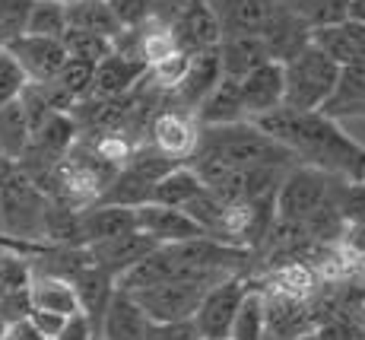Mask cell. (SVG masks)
Returning a JSON list of instances; mask_svg holds the SVG:
<instances>
[{"instance_id":"cell-24","label":"cell","mask_w":365,"mask_h":340,"mask_svg":"<svg viewBox=\"0 0 365 340\" xmlns=\"http://www.w3.org/2000/svg\"><path fill=\"white\" fill-rule=\"evenodd\" d=\"M32 118L26 111L23 96L0 109V156L4 159H23L32 144Z\"/></svg>"},{"instance_id":"cell-25","label":"cell","mask_w":365,"mask_h":340,"mask_svg":"<svg viewBox=\"0 0 365 340\" xmlns=\"http://www.w3.org/2000/svg\"><path fill=\"white\" fill-rule=\"evenodd\" d=\"M207 188V181L200 179V172L191 162H178L172 172H165L153 188V204H165V207H185L191 204L200 191Z\"/></svg>"},{"instance_id":"cell-17","label":"cell","mask_w":365,"mask_h":340,"mask_svg":"<svg viewBox=\"0 0 365 340\" xmlns=\"http://www.w3.org/2000/svg\"><path fill=\"white\" fill-rule=\"evenodd\" d=\"M312 41L324 54H331L340 67L365 61V23L362 19L346 16L334 26H321V29L312 32Z\"/></svg>"},{"instance_id":"cell-10","label":"cell","mask_w":365,"mask_h":340,"mask_svg":"<svg viewBox=\"0 0 365 340\" xmlns=\"http://www.w3.org/2000/svg\"><path fill=\"white\" fill-rule=\"evenodd\" d=\"M242 99L248 121L286 105V67L279 61H267L255 67L248 76H242Z\"/></svg>"},{"instance_id":"cell-20","label":"cell","mask_w":365,"mask_h":340,"mask_svg":"<svg viewBox=\"0 0 365 340\" xmlns=\"http://www.w3.org/2000/svg\"><path fill=\"white\" fill-rule=\"evenodd\" d=\"M220 61H222V74L226 76H248L255 67L273 61L270 48H267L261 32H235V35H222L220 41Z\"/></svg>"},{"instance_id":"cell-32","label":"cell","mask_w":365,"mask_h":340,"mask_svg":"<svg viewBox=\"0 0 365 340\" xmlns=\"http://www.w3.org/2000/svg\"><path fill=\"white\" fill-rule=\"evenodd\" d=\"M334 204L346 223L365 226V181L340 179L336 181V191H334Z\"/></svg>"},{"instance_id":"cell-11","label":"cell","mask_w":365,"mask_h":340,"mask_svg":"<svg viewBox=\"0 0 365 340\" xmlns=\"http://www.w3.org/2000/svg\"><path fill=\"white\" fill-rule=\"evenodd\" d=\"M222 61H220V45L207 48V51L191 54V64H187L181 83L172 89V102L185 111H197L200 102L220 86L222 80Z\"/></svg>"},{"instance_id":"cell-3","label":"cell","mask_w":365,"mask_h":340,"mask_svg":"<svg viewBox=\"0 0 365 340\" xmlns=\"http://www.w3.org/2000/svg\"><path fill=\"white\" fill-rule=\"evenodd\" d=\"M283 67H286V109H296V111L324 109V102L334 96L340 70H343L314 41L302 48L296 58H289Z\"/></svg>"},{"instance_id":"cell-8","label":"cell","mask_w":365,"mask_h":340,"mask_svg":"<svg viewBox=\"0 0 365 340\" xmlns=\"http://www.w3.org/2000/svg\"><path fill=\"white\" fill-rule=\"evenodd\" d=\"M150 137H153V146H156L159 153L172 156V159H178V162H187L194 156V150H197L200 121L194 111L165 109L153 118Z\"/></svg>"},{"instance_id":"cell-22","label":"cell","mask_w":365,"mask_h":340,"mask_svg":"<svg viewBox=\"0 0 365 340\" xmlns=\"http://www.w3.org/2000/svg\"><path fill=\"white\" fill-rule=\"evenodd\" d=\"M324 115L336 118H365V61L362 64H349L340 70L334 96L324 102Z\"/></svg>"},{"instance_id":"cell-26","label":"cell","mask_w":365,"mask_h":340,"mask_svg":"<svg viewBox=\"0 0 365 340\" xmlns=\"http://www.w3.org/2000/svg\"><path fill=\"white\" fill-rule=\"evenodd\" d=\"M67 19H70V29L99 32L115 41H118V35L124 32L121 19L111 10L108 0H67Z\"/></svg>"},{"instance_id":"cell-14","label":"cell","mask_w":365,"mask_h":340,"mask_svg":"<svg viewBox=\"0 0 365 340\" xmlns=\"http://www.w3.org/2000/svg\"><path fill=\"white\" fill-rule=\"evenodd\" d=\"M172 32H175L178 48H185V51H191V54L207 51V48H216L222 41L220 16L213 13L210 0H191V4L175 16Z\"/></svg>"},{"instance_id":"cell-28","label":"cell","mask_w":365,"mask_h":340,"mask_svg":"<svg viewBox=\"0 0 365 340\" xmlns=\"http://www.w3.org/2000/svg\"><path fill=\"white\" fill-rule=\"evenodd\" d=\"M229 340H270V331H267V296L261 289H248V296H245L242 309L235 315Z\"/></svg>"},{"instance_id":"cell-18","label":"cell","mask_w":365,"mask_h":340,"mask_svg":"<svg viewBox=\"0 0 365 340\" xmlns=\"http://www.w3.org/2000/svg\"><path fill=\"white\" fill-rule=\"evenodd\" d=\"M137 229V207H121V204H89L80 210V242L93 245L102 239L121 236V232Z\"/></svg>"},{"instance_id":"cell-36","label":"cell","mask_w":365,"mask_h":340,"mask_svg":"<svg viewBox=\"0 0 365 340\" xmlns=\"http://www.w3.org/2000/svg\"><path fill=\"white\" fill-rule=\"evenodd\" d=\"M32 315V321L38 324V331L45 334L48 340H54L64 331V324H67V315H58V311H45V309H32L29 311Z\"/></svg>"},{"instance_id":"cell-31","label":"cell","mask_w":365,"mask_h":340,"mask_svg":"<svg viewBox=\"0 0 365 340\" xmlns=\"http://www.w3.org/2000/svg\"><path fill=\"white\" fill-rule=\"evenodd\" d=\"M64 45H67L70 58H83V61H93V64H99V61L108 58V54H115V39L99 35V32L67 29Z\"/></svg>"},{"instance_id":"cell-23","label":"cell","mask_w":365,"mask_h":340,"mask_svg":"<svg viewBox=\"0 0 365 340\" xmlns=\"http://www.w3.org/2000/svg\"><path fill=\"white\" fill-rule=\"evenodd\" d=\"M29 299H32V309L58 311V315H67V318L83 311L80 293H76L73 283L51 277V274H35L32 286H29Z\"/></svg>"},{"instance_id":"cell-9","label":"cell","mask_w":365,"mask_h":340,"mask_svg":"<svg viewBox=\"0 0 365 340\" xmlns=\"http://www.w3.org/2000/svg\"><path fill=\"white\" fill-rule=\"evenodd\" d=\"M156 248H159V242L153 236H146L143 229H130V232H121V236L93 242L89 251H93V261L102 267V271H108L115 280H121L130 267H137L140 261H146Z\"/></svg>"},{"instance_id":"cell-30","label":"cell","mask_w":365,"mask_h":340,"mask_svg":"<svg viewBox=\"0 0 365 340\" xmlns=\"http://www.w3.org/2000/svg\"><path fill=\"white\" fill-rule=\"evenodd\" d=\"M349 4L353 0H289V6L312 26V32L321 29V26H334L340 19H346Z\"/></svg>"},{"instance_id":"cell-41","label":"cell","mask_w":365,"mask_h":340,"mask_svg":"<svg viewBox=\"0 0 365 340\" xmlns=\"http://www.w3.org/2000/svg\"><path fill=\"white\" fill-rule=\"evenodd\" d=\"M359 321H362V328H365V302L359 306Z\"/></svg>"},{"instance_id":"cell-4","label":"cell","mask_w":365,"mask_h":340,"mask_svg":"<svg viewBox=\"0 0 365 340\" xmlns=\"http://www.w3.org/2000/svg\"><path fill=\"white\" fill-rule=\"evenodd\" d=\"M340 175H331L318 166H296L286 172V179L279 181L277 191V219H289V223H305L308 216H314L321 207L334 201V191Z\"/></svg>"},{"instance_id":"cell-37","label":"cell","mask_w":365,"mask_h":340,"mask_svg":"<svg viewBox=\"0 0 365 340\" xmlns=\"http://www.w3.org/2000/svg\"><path fill=\"white\" fill-rule=\"evenodd\" d=\"M4 340H48V337L38 331V324L32 321V315H23V318H16V321L6 324Z\"/></svg>"},{"instance_id":"cell-40","label":"cell","mask_w":365,"mask_h":340,"mask_svg":"<svg viewBox=\"0 0 365 340\" xmlns=\"http://www.w3.org/2000/svg\"><path fill=\"white\" fill-rule=\"evenodd\" d=\"M6 324H10V321H6V318H0V340L6 337Z\"/></svg>"},{"instance_id":"cell-44","label":"cell","mask_w":365,"mask_h":340,"mask_svg":"<svg viewBox=\"0 0 365 340\" xmlns=\"http://www.w3.org/2000/svg\"><path fill=\"white\" fill-rule=\"evenodd\" d=\"M359 302H365V286L359 289Z\"/></svg>"},{"instance_id":"cell-13","label":"cell","mask_w":365,"mask_h":340,"mask_svg":"<svg viewBox=\"0 0 365 340\" xmlns=\"http://www.w3.org/2000/svg\"><path fill=\"white\" fill-rule=\"evenodd\" d=\"M143 76H150V61L137 58V54H128V51H118L115 48V54H108L105 61L96 64L93 96H99V99H124V96H130L133 89L140 86Z\"/></svg>"},{"instance_id":"cell-1","label":"cell","mask_w":365,"mask_h":340,"mask_svg":"<svg viewBox=\"0 0 365 340\" xmlns=\"http://www.w3.org/2000/svg\"><path fill=\"white\" fill-rule=\"evenodd\" d=\"M255 124H261L270 137L289 146L305 166H318L349 181H365V146L343 134L336 118L324 111H296L283 105L270 115L255 118Z\"/></svg>"},{"instance_id":"cell-7","label":"cell","mask_w":365,"mask_h":340,"mask_svg":"<svg viewBox=\"0 0 365 340\" xmlns=\"http://www.w3.org/2000/svg\"><path fill=\"white\" fill-rule=\"evenodd\" d=\"M6 51L19 61V67L26 70L29 83H51L58 80V74L64 70L70 58L64 39H48V35H29L19 32L6 41Z\"/></svg>"},{"instance_id":"cell-39","label":"cell","mask_w":365,"mask_h":340,"mask_svg":"<svg viewBox=\"0 0 365 340\" xmlns=\"http://www.w3.org/2000/svg\"><path fill=\"white\" fill-rule=\"evenodd\" d=\"M349 16L365 23V0H353V4H349Z\"/></svg>"},{"instance_id":"cell-45","label":"cell","mask_w":365,"mask_h":340,"mask_svg":"<svg viewBox=\"0 0 365 340\" xmlns=\"http://www.w3.org/2000/svg\"><path fill=\"white\" fill-rule=\"evenodd\" d=\"M64 4H67V0H64Z\"/></svg>"},{"instance_id":"cell-34","label":"cell","mask_w":365,"mask_h":340,"mask_svg":"<svg viewBox=\"0 0 365 340\" xmlns=\"http://www.w3.org/2000/svg\"><path fill=\"white\" fill-rule=\"evenodd\" d=\"M108 4H111V10L118 13L124 29H140V26H146L153 19V13H156V0H108Z\"/></svg>"},{"instance_id":"cell-38","label":"cell","mask_w":365,"mask_h":340,"mask_svg":"<svg viewBox=\"0 0 365 340\" xmlns=\"http://www.w3.org/2000/svg\"><path fill=\"white\" fill-rule=\"evenodd\" d=\"M163 340H203L197 324H194V318H187V321H172V324H156Z\"/></svg>"},{"instance_id":"cell-42","label":"cell","mask_w":365,"mask_h":340,"mask_svg":"<svg viewBox=\"0 0 365 340\" xmlns=\"http://www.w3.org/2000/svg\"><path fill=\"white\" fill-rule=\"evenodd\" d=\"M146 340H163V334H159V328H156V331H153V334H150V337H146Z\"/></svg>"},{"instance_id":"cell-27","label":"cell","mask_w":365,"mask_h":340,"mask_svg":"<svg viewBox=\"0 0 365 340\" xmlns=\"http://www.w3.org/2000/svg\"><path fill=\"white\" fill-rule=\"evenodd\" d=\"M54 93L61 96L64 109L70 111L73 105L86 102L93 96V86H96V64L93 61H83V58H67L64 70L58 74V80H51Z\"/></svg>"},{"instance_id":"cell-33","label":"cell","mask_w":365,"mask_h":340,"mask_svg":"<svg viewBox=\"0 0 365 340\" xmlns=\"http://www.w3.org/2000/svg\"><path fill=\"white\" fill-rule=\"evenodd\" d=\"M26 86H29L26 70L19 67V61L4 48V51H0V109L16 102V99L26 93Z\"/></svg>"},{"instance_id":"cell-6","label":"cell","mask_w":365,"mask_h":340,"mask_svg":"<svg viewBox=\"0 0 365 340\" xmlns=\"http://www.w3.org/2000/svg\"><path fill=\"white\" fill-rule=\"evenodd\" d=\"M213 283H200V280H165L156 286H146L137 296V302L146 309V315L153 318V324H172V321H187L197 311L203 293Z\"/></svg>"},{"instance_id":"cell-35","label":"cell","mask_w":365,"mask_h":340,"mask_svg":"<svg viewBox=\"0 0 365 340\" xmlns=\"http://www.w3.org/2000/svg\"><path fill=\"white\" fill-rule=\"evenodd\" d=\"M54 340H102V334L96 331L93 318H89L86 311H76V315L67 318L64 331H61V334L54 337Z\"/></svg>"},{"instance_id":"cell-12","label":"cell","mask_w":365,"mask_h":340,"mask_svg":"<svg viewBox=\"0 0 365 340\" xmlns=\"http://www.w3.org/2000/svg\"><path fill=\"white\" fill-rule=\"evenodd\" d=\"M137 229L153 236L159 245H175V242L207 236L200 229V223L185 207H165V204H153V201L137 207Z\"/></svg>"},{"instance_id":"cell-19","label":"cell","mask_w":365,"mask_h":340,"mask_svg":"<svg viewBox=\"0 0 365 340\" xmlns=\"http://www.w3.org/2000/svg\"><path fill=\"white\" fill-rule=\"evenodd\" d=\"M213 13L220 16L222 35L235 32H264L273 13L279 10V0H210Z\"/></svg>"},{"instance_id":"cell-43","label":"cell","mask_w":365,"mask_h":340,"mask_svg":"<svg viewBox=\"0 0 365 340\" xmlns=\"http://www.w3.org/2000/svg\"><path fill=\"white\" fill-rule=\"evenodd\" d=\"M296 340H318L314 334H302V337H296Z\"/></svg>"},{"instance_id":"cell-2","label":"cell","mask_w":365,"mask_h":340,"mask_svg":"<svg viewBox=\"0 0 365 340\" xmlns=\"http://www.w3.org/2000/svg\"><path fill=\"white\" fill-rule=\"evenodd\" d=\"M191 159H216V162H226V166H235V169H251V166L292 169L299 162L289 146H283L277 137H270V134L255 121L200 127L197 150H194Z\"/></svg>"},{"instance_id":"cell-15","label":"cell","mask_w":365,"mask_h":340,"mask_svg":"<svg viewBox=\"0 0 365 340\" xmlns=\"http://www.w3.org/2000/svg\"><path fill=\"white\" fill-rule=\"evenodd\" d=\"M153 331H156V324L146 315V309L137 302V296H130L128 289L118 286L108 302V311H105L102 337L105 340H146Z\"/></svg>"},{"instance_id":"cell-5","label":"cell","mask_w":365,"mask_h":340,"mask_svg":"<svg viewBox=\"0 0 365 340\" xmlns=\"http://www.w3.org/2000/svg\"><path fill=\"white\" fill-rule=\"evenodd\" d=\"M248 280L242 274L213 283V286L203 293L197 311H194V324H197L203 340H229L232 337V324L235 315L242 309L245 296H248Z\"/></svg>"},{"instance_id":"cell-46","label":"cell","mask_w":365,"mask_h":340,"mask_svg":"<svg viewBox=\"0 0 365 340\" xmlns=\"http://www.w3.org/2000/svg\"><path fill=\"white\" fill-rule=\"evenodd\" d=\"M102 340H105V337H102Z\"/></svg>"},{"instance_id":"cell-16","label":"cell","mask_w":365,"mask_h":340,"mask_svg":"<svg viewBox=\"0 0 365 340\" xmlns=\"http://www.w3.org/2000/svg\"><path fill=\"white\" fill-rule=\"evenodd\" d=\"M261 35H264L267 48H270V58L279 64L296 58L302 48L312 45V26L292 10L289 0H279V10L273 13V19L267 23V29Z\"/></svg>"},{"instance_id":"cell-21","label":"cell","mask_w":365,"mask_h":340,"mask_svg":"<svg viewBox=\"0 0 365 340\" xmlns=\"http://www.w3.org/2000/svg\"><path fill=\"white\" fill-rule=\"evenodd\" d=\"M194 115H197L200 127L248 121V111H245V99H242V80H235V76H222L220 86H216L213 93L203 99L200 109L194 111Z\"/></svg>"},{"instance_id":"cell-29","label":"cell","mask_w":365,"mask_h":340,"mask_svg":"<svg viewBox=\"0 0 365 340\" xmlns=\"http://www.w3.org/2000/svg\"><path fill=\"white\" fill-rule=\"evenodd\" d=\"M67 29H70V19H67V4L64 0H32L23 32L48 35V39H64Z\"/></svg>"}]
</instances>
